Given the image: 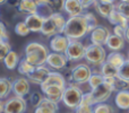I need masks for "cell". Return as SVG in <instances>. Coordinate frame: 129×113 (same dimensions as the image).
Wrapping results in <instances>:
<instances>
[{"label":"cell","instance_id":"1","mask_svg":"<svg viewBox=\"0 0 129 113\" xmlns=\"http://www.w3.org/2000/svg\"><path fill=\"white\" fill-rule=\"evenodd\" d=\"M49 54L47 48L39 42H31L25 47V60L34 67L44 66Z\"/></svg>","mask_w":129,"mask_h":113},{"label":"cell","instance_id":"2","mask_svg":"<svg viewBox=\"0 0 129 113\" xmlns=\"http://www.w3.org/2000/svg\"><path fill=\"white\" fill-rule=\"evenodd\" d=\"M88 32V25H87L85 16H78V17H69L67 19V24L64 27L63 34L69 40H76L84 37Z\"/></svg>","mask_w":129,"mask_h":113},{"label":"cell","instance_id":"3","mask_svg":"<svg viewBox=\"0 0 129 113\" xmlns=\"http://www.w3.org/2000/svg\"><path fill=\"white\" fill-rule=\"evenodd\" d=\"M67 20L61 13H54L48 19L44 20L41 33L45 36H56L63 33Z\"/></svg>","mask_w":129,"mask_h":113},{"label":"cell","instance_id":"4","mask_svg":"<svg viewBox=\"0 0 129 113\" xmlns=\"http://www.w3.org/2000/svg\"><path fill=\"white\" fill-rule=\"evenodd\" d=\"M83 91L78 86L74 84H70L66 88L62 97V102L66 106H68L69 109L76 110L80 105V103L83 102V97H84Z\"/></svg>","mask_w":129,"mask_h":113},{"label":"cell","instance_id":"5","mask_svg":"<svg viewBox=\"0 0 129 113\" xmlns=\"http://www.w3.org/2000/svg\"><path fill=\"white\" fill-rule=\"evenodd\" d=\"M107 52L105 49L101 45L89 44L86 47V52H85V59L87 62H89L93 66H102L107 61Z\"/></svg>","mask_w":129,"mask_h":113},{"label":"cell","instance_id":"6","mask_svg":"<svg viewBox=\"0 0 129 113\" xmlns=\"http://www.w3.org/2000/svg\"><path fill=\"white\" fill-rule=\"evenodd\" d=\"M92 75H93L92 69L87 64L79 63L71 68L69 80L71 83H76V84H85V83H88Z\"/></svg>","mask_w":129,"mask_h":113},{"label":"cell","instance_id":"7","mask_svg":"<svg viewBox=\"0 0 129 113\" xmlns=\"http://www.w3.org/2000/svg\"><path fill=\"white\" fill-rule=\"evenodd\" d=\"M114 89H116V86L104 82L102 85H100L98 88L91 91L93 105L101 104V103H104L105 101H108L109 97L111 96V94L113 93Z\"/></svg>","mask_w":129,"mask_h":113},{"label":"cell","instance_id":"8","mask_svg":"<svg viewBox=\"0 0 129 113\" xmlns=\"http://www.w3.org/2000/svg\"><path fill=\"white\" fill-rule=\"evenodd\" d=\"M86 47H84L82 42L76 40H70V44L66 52V57L69 61H78V60L85 58Z\"/></svg>","mask_w":129,"mask_h":113},{"label":"cell","instance_id":"9","mask_svg":"<svg viewBox=\"0 0 129 113\" xmlns=\"http://www.w3.org/2000/svg\"><path fill=\"white\" fill-rule=\"evenodd\" d=\"M69 44H70V40L64 34L56 35L50 40V49L52 50V52H56V53L66 54Z\"/></svg>","mask_w":129,"mask_h":113},{"label":"cell","instance_id":"10","mask_svg":"<svg viewBox=\"0 0 129 113\" xmlns=\"http://www.w3.org/2000/svg\"><path fill=\"white\" fill-rule=\"evenodd\" d=\"M26 111V101L23 97H11L5 101V113H24Z\"/></svg>","mask_w":129,"mask_h":113},{"label":"cell","instance_id":"11","mask_svg":"<svg viewBox=\"0 0 129 113\" xmlns=\"http://www.w3.org/2000/svg\"><path fill=\"white\" fill-rule=\"evenodd\" d=\"M110 32L105 26H98L91 33V43L95 45H107L108 39L110 37Z\"/></svg>","mask_w":129,"mask_h":113},{"label":"cell","instance_id":"12","mask_svg":"<svg viewBox=\"0 0 129 113\" xmlns=\"http://www.w3.org/2000/svg\"><path fill=\"white\" fill-rule=\"evenodd\" d=\"M51 73L50 69L45 66H40V67H35V69L33 70V72L27 77V79L31 80L34 84H39L41 85L47 80V78L49 77V75Z\"/></svg>","mask_w":129,"mask_h":113},{"label":"cell","instance_id":"13","mask_svg":"<svg viewBox=\"0 0 129 113\" xmlns=\"http://www.w3.org/2000/svg\"><path fill=\"white\" fill-rule=\"evenodd\" d=\"M94 7H95L96 11L104 18H109V16L117 9V6L114 5V2L108 1V0L94 1Z\"/></svg>","mask_w":129,"mask_h":113},{"label":"cell","instance_id":"14","mask_svg":"<svg viewBox=\"0 0 129 113\" xmlns=\"http://www.w3.org/2000/svg\"><path fill=\"white\" fill-rule=\"evenodd\" d=\"M68 58L66 54L62 53H56V52H51L48 57L47 64L53 69H62L66 67L67 62H68Z\"/></svg>","mask_w":129,"mask_h":113},{"label":"cell","instance_id":"15","mask_svg":"<svg viewBox=\"0 0 129 113\" xmlns=\"http://www.w3.org/2000/svg\"><path fill=\"white\" fill-rule=\"evenodd\" d=\"M64 11L68 14L70 17H78L83 16V5L79 0H66L64 1Z\"/></svg>","mask_w":129,"mask_h":113},{"label":"cell","instance_id":"16","mask_svg":"<svg viewBox=\"0 0 129 113\" xmlns=\"http://www.w3.org/2000/svg\"><path fill=\"white\" fill-rule=\"evenodd\" d=\"M13 92L15 96L23 97L29 93V82L27 78H18L13 83Z\"/></svg>","mask_w":129,"mask_h":113},{"label":"cell","instance_id":"17","mask_svg":"<svg viewBox=\"0 0 129 113\" xmlns=\"http://www.w3.org/2000/svg\"><path fill=\"white\" fill-rule=\"evenodd\" d=\"M41 91L43 92L45 97H48L49 100L58 103V102H60V101H62L66 88L58 87V86H50V87H45V88H41Z\"/></svg>","mask_w":129,"mask_h":113},{"label":"cell","instance_id":"18","mask_svg":"<svg viewBox=\"0 0 129 113\" xmlns=\"http://www.w3.org/2000/svg\"><path fill=\"white\" fill-rule=\"evenodd\" d=\"M50 86H58V87H62V88H67L66 79H64V77L61 73L53 71V72H51L49 75L47 80L41 85V88H45V87H50Z\"/></svg>","mask_w":129,"mask_h":113},{"label":"cell","instance_id":"19","mask_svg":"<svg viewBox=\"0 0 129 113\" xmlns=\"http://www.w3.org/2000/svg\"><path fill=\"white\" fill-rule=\"evenodd\" d=\"M25 23L31 32H41L43 24H44V19L38 14H33V15H28L25 18Z\"/></svg>","mask_w":129,"mask_h":113},{"label":"cell","instance_id":"20","mask_svg":"<svg viewBox=\"0 0 129 113\" xmlns=\"http://www.w3.org/2000/svg\"><path fill=\"white\" fill-rule=\"evenodd\" d=\"M114 103L121 110H129V91L121 89L118 91L114 97Z\"/></svg>","mask_w":129,"mask_h":113},{"label":"cell","instance_id":"21","mask_svg":"<svg viewBox=\"0 0 129 113\" xmlns=\"http://www.w3.org/2000/svg\"><path fill=\"white\" fill-rule=\"evenodd\" d=\"M75 113H94V105H93V102H92L91 92L84 94L83 102L75 110Z\"/></svg>","mask_w":129,"mask_h":113},{"label":"cell","instance_id":"22","mask_svg":"<svg viewBox=\"0 0 129 113\" xmlns=\"http://www.w3.org/2000/svg\"><path fill=\"white\" fill-rule=\"evenodd\" d=\"M125 41H126L125 39L120 37V36H117L114 34H111L110 37L108 39L107 47L110 50H112V52H119L125 47Z\"/></svg>","mask_w":129,"mask_h":113},{"label":"cell","instance_id":"23","mask_svg":"<svg viewBox=\"0 0 129 113\" xmlns=\"http://www.w3.org/2000/svg\"><path fill=\"white\" fill-rule=\"evenodd\" d=\"M38 2L33 1V0H23L18 4V9L20 13L28 14V15H33V14L38 13Z\"/></svg>","mask_w":129,"mask_h":113},{"label":"cell","instance_id":"24","mask_svg":"<svg viewBox=\"0 0 129 113\" xmlns=\"http://www.w3.org/2000/svg\"><path fill=\"white\" fill-rule=\"evenodd\" d=\"M108 19H109V22L111 23V24H113L114 26H122V27H125L126 29L129 27V24H128L129 20L121 13H119L117 9L109 16Z\"/></svg>","mask_w":129,"mask_h":113},{"label":"cell","instance_id":"25","mask_svg":"<svg viewBox=\"0 0 129 113\" xmlns=\"http://www.w3.org/2000/svg\"><path fill=\"white\" fill-rule=\"evenodd\" d=\"M107 61L109 63H111L113 67H116L117 69H120L127 60H126L125 56L122 53H120V52H111L108 56Z\"/></svg>","mask_w":129,"mask_h":113},{"label":"cell","instance_id":"26","mask_svg":"<svg viewBox=\"0 0 129 113\" xmlns=\"http://www.w3.org/2000/svg\"><path fill=\"white\" fill-rule=\"evenodd\" d=\"M38 2V15L41 16L43 19H48L50 16H52L54 14V11L52 10V8L50 7L49 1H36Z\"/></svg>","mask_w":129,"mask_h":113},{"label":"cell","instance_id":"27","mask_svg":"<svg viewBox=\"0 0 129 113\" xmlns=\"http://www.w3.org/2000/svg\"><path fill=\"white\" fill-rule=\"evenodd\" d=\"M13 92V83L6 77L0 78V98L5 101L7 96Z\"/></svg>","mask_w":129,"mask_h":113},{"label":"cell","instance_id":"28","mask_svg":"<svg viewBox=\"0 0 129 113\" xmlns=\"http://www.w3.org/2000/svg\"><path fill=\"white\" fill-rule=\"evenodd\" d=\"M20 60H19V57L18 54L16 53L15 51H11L7 54V57L4 59V63L6 66L7 69L9 70H14V69L17 68V66L19 64Z\"/></svg>","mask_w":129,"mask_h":113},{"label":"cell","instance_id":"29","mask_svg":"<svg viewBox=\"0 0 129 113\" xmlns=\"http://www.w3.org/2000/svg\"><path fill=\"white\" fill-rule=\"evenodd\" d=\"M118 71H119V69H117L116 67H113L108 61H105L104 63L101 66V72L100 73L103 76V77L118 78Z\"/></svg>","mask_w":129,"mask_h":113},{"label":"cell","instance_id":"30","mask_svg":"<svg viewBox=\"0 0 129 113\" xmlns=\"http://www.w3.org/2000/svg\"><path fill=\"white\" fill-rule=\"evenodd\" d=\"M34 69H35V67L32 66V64H29L28 62L25 60V58L20 60L19 64H18V71H19V73L26 76V77H28V76L33 72Z\"/></svg>","mask_w":129,"mask_h":113},{"label":"cell","instance_id":"31","mask_svg":"<svg viewBox=\"0 0 129 113\" xmlns=\"http://www.w3.org/2000/svg\"><path fill=\"white\" fill-rule=\"evenodd\" d=\"M118 79H120L121 82L129 84V60L123 63V66L119 69L118 71Z\"/></svg>","mask_w":129,"mask_h":113},{"label":"cell","instance_id":"32","mask_svg":"<svg viewBox=\"0 0 129 113\" xmlns=\"http://www.w3.org/2000/svg\"><path fill=\"white\" fill-rule=\"evenodd\" d=\"M104 83V77H103L101 73H93L92 77L89 78L88 80V84H89V87L92 88V91L95 88H98L100 85H102Z\"/></svg>","mask_w":129,"mask_h":113},{"label":"cell","instance_id":"33","mask_svg":"<svg viewBox=\"0 0 129 113\" xmlns=\"http://www.w3.org/2000/svg\"><path fill=\"white\" fill-rule=\"evenodd\" d=\"M84 16H85V18H86L87 25H88V32L89 33H92L96 27L100 26V25L98 24V19H96V17L92 13H86V14H84Z\"/></svg>","mask_w":129,"mask_h":113},{"label":"cell","instance_id":"34","mask_svg":"<svg viewBox=\"0 0 129 113\" xmlns=\"http://www.w3.org/2000/svg\"><path fill=\"white\" fill-rule=\"evenodd\" d=\"M117 10L121 13L129 20V0H122L119 1L117 5Z\"/></svg>","mask_w":129,"mask_h":113},{"label":"cell","instance_id":"35","mask_svg":"<svg viewBox=\"0 0 129 113\" xmlns=\"http://www.w3.org/2000/svg\"><path fill=\"white\" fill-rule=\"evenodd\" d=\"M29 28L27 27L26 23L25 22H19L16 24L15 26V33L17 34V35H20V36H26L29 34Z\"/></svg>","mask_w":129,"mask_h":113},{"label":"cell","instance_id":"36","mask_svg":"<svg viewBox=\"0 0 129 113\" xmlns=\"http://www.w3.org/2000/svg\"><path fill=\"white\" fill-rule=\"evenodd\" d=\"M39 106H43V107H47V109H49V110H52L53 112H58V110H59V106H58V103H56V102H53V101H51V100H49L48 97H43V100L41 101V103H40V105Z\"/></svg>","mask_w":129,"mask_h":113},{"label":"cell","instance_id":"37","mask_svg":"<svg viewBox=\"0 0 129 113\" xmlns=\"http://www.w3.org/2000/svg\"><path fill=\"white\" fill-rule=\"evenodd\" d=\"M94 113H114L111 105L107 103H101V104L94 105Z\"/></svg>","mask_w":129,"mask_h":113},{"label":"cell","instance_id":"38","mask_svg":"<svg viewBox=\"0 0 129 113\" xmlns=\"http://www.w3.org/2000/svg\"><path fill=\"white\" fill-rule=\"evenodd\" d=\"M11 52V47L9 42H4L0 41V59L4 61V59L7 57V54Z\"/></svg>","mask_w":129,"mask_h":113},{"label":"cell","instance_id":"39","mask_svg":"<svg viewBox=\"0 0 129 113\" xmlns=\"http://www.w3.org/2000/svg\"><path fill=\"white\" fill-rule=\"evenodd\" d=\"M43 100V97L41 96V94L40 93H33L32 94V96H31V98H29V102H31V104L32 105H34L35 106V109L40 105V103H41V101Z\"/></svg>","mask_w":129,"mask_h":113},{"label":"cell","instance_id":"40","mask_svg":"<svg viewBox=\"0 0 129 113\" xmlns=\"http://www.w3.org/2000/svg\"><path fill=\"white\" fill-rule=\"evenodd\" d=\"M0 41H4V42H9V35L7 34L6 27H5L4 23H0Z\"/></svg>","mask_w":129,"mask_h":113},{"label":"cell","instance_id":"41","mask_svg":"<svg viewBox=\"0 0 129 113\" xmlns=\"http://www.w3.org/2000/svg\"><path fill=\"white\" fill-rule=\"evenodd\" d=\"M126 33H127V29L122 26H114L113 28V34L117 36H120V37L125 39L126 40Z\"/></svg>","mask_w":129,"mask_h":113},{"label":"cell","instance_id":"42","mask_svg":"<svg viewBox=\"0 0 129 113\" xmlns=\"http://www.w3.org/2000/svg\"><path fill=\"white\" fill-rule=\"evenodd\" d=\"M34 113H56L53 112L52 110H49L47 109V107H43V106H38L35 109V111H34Z\"/></svg>","mask_w":129,"mask_h":113},{"label":"cell","instance_id":"43","mask_svg":"<svg viewBox=\"0 0 129 113\" xmlns=\"http://www.w3.org/2000/svg\"><path fill=\"white\" fill-rule=\"evenodd\" d=\"M82 5H83V8H88L91 5H94V1H85V0H82Z\"/></svg>","mask_w":129,"mask_h":113},{"label":"cell","instance_id":"44","mask_svg":"<svg viewBox=\"0 0 129 113\" xmlns=\"http://www.w3.org/2000/svg\"><path fill=\"white\" fill-rule=\"evenodd\" d=\"M0 112L5 113V101H0Z\"/></svg>","mask_w":129,"mask_h":113},{"label":"cell","instance_id":"45","mask_svg":"<svg viewBox=\"0 0 129 113\" xmlns=\"http://www.w3.org/2000/svg\"><path fill=\"white\" fill-rule=\"evenodd\" d=\"M126 41L129 42V27L127 28V33H126Z\"/></svg>","mask_w":129,"mask_h":113},{"label":"cell","instance_id":"46","mask_svg":"<svg viewBox=\"0 0 129 113\" xmlns=\"http://www.w3.org/2000/svg\"><path fill=\"white\" fill-rule=\"evenodd\" d=\"M128 60H129V56H128Z\"/></svg>","mask_w":129,"mask_h":113}]
</instances>
